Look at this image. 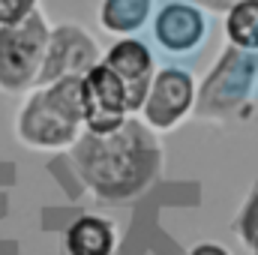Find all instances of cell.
<instances>
[{"label": "cell", "instance_id": "7a4b0ae2", "mask_svg": "<svg viewBox=\"0 0 258 255\" xmlns=\"http://www.w3.org/2000/svg\"><path fill=\"white\" fill-rule=\"evenodd\" d=\"M48 30L45 21L33 12L21 24L0 30V84L15 90L39 75L45 48H48Z\"/></svg>", "mask_w": 258, "mask_h": 255}, {"label": "cell", "instance_id": "7c38bea8", "mask_svg": "<svg viewBox=\"0 0 258 255\" xmlns=\"http://www.w3.org/2000/svg\"><path fill=\"white\" fill-rule=\"evenodd\" d=\"M246 237L258 246V198H255V204L249 207V213H246Z\"/></svg>", "mask_w": 258, "mask_h": 255}, {"label": "cell", "instance_id": "8992f818", "mask_svg": "<svg viewBox=\"0 0 258 255\" xmlns=\"http://www.w3.org/2000/svg\"><path fill=\"white\" fill-rule=\"evenodd\" d=\"M105 66L111 72H117V78L126 84V99H129V111L141 108V102L147 99L150 90V72H153V57L147 51V45L135 42V39H123L117 42L108 54H105Z\"/></svg>", "mask_w": 258, "mask_h": 255}, {"label": "cell", "instance_id": "30bf717a", "mask_svg": "<svg viewBox=\"0 0 258 255\" xmlns=\"http://www.w3.org/2000/svg\"><path fill=\"white\" fill-rule=\"evenodd\" d=\"M228 36L240 48H258V0H243L231 9Z\"/></svg>", "mask_w": 258, "mask_h": 255}, {"label": "cell", "instance_id": "4fadbf2b", "mask_svg": "<svg viewBox=\"0 0 258 255\" xmlns=\"http://www.w3.org/2000/svg\"><path fill=\"white\" fill-rule=\"evenodd\" d=\"M192 255H225V252H222L219 246H198Z\"/></svg>", "mask_w": 258, "mask_h": 255}, {"label": "cell", "instance_id": "9c48e42d", "mask_svg": "<svg viewBox=\"0 0 258 255\" xmlns=\"http://www.w3.org/2000/svg\"><path fill=\"white\" fill-rule=\"evenodd\" d=\"M150 0H105L102 3V24L111 33H132L147 21Z\"/></svg>", "mask_w": 258, "mask_h": 255}, {"label": "cell", "instance_id": "8fae6325", "mask_svg": "<svg viewBox=\"0 0 258 255\" xmlns=\"http://www.w3.org/2000/svg\"><path fill=\"white\" fill-rule=\"evenodd\" d=\"M36 0H0V27L21 24L24 18L33 15Z\"/></svg>", "mask_w": 258, "mask_h": 255}, {"label": "cell", "instance_id": "5b68a950", "mask_svg": "<svg viewBox=\"0 0 258 255\" xmlns=\"http://www.w3.org/2000/svg\"><path fill=\"white\" fill-rule=\"evenodd\" d=\"M192 102V81L180 69H162L144 99V114L153 126H171Z\"/></svg>", "mask_w": 258, "mask_h": 255}, {"label": "cell", "instance_id": "6da1fadb", "mask_svg": "<svg viewBox=\"0 0 258 255\" xmlns=\"http://www.w3.org/2000/svg\"><path fill=\"white\" fill-rule=\"evenodd\" d=\"M81 117H84V108H81V78L78 75H66L54 87H48L45 93L30 99L21 126L39 144H60L66 138H72L75 123Z\"/></svg>", "mask_w": 258, "mask_h": 255}, {"label": "cell", "instance_id": "3957f363", "mask_svg": "<svg viewBox=\"0 0 258 255\" xmlns=\"http://www.w3.org/2000/svg\"><path fill=\"white\" fill-rule=\"evenodd\" d=\"M81 108L93 135H114L129 111L126 84L105 63H96L81 78Z\"/></svg>", "mask_w": 258, "mask_h": 255}, {"label": "cell", "instance_id": "277c9868", "mask_svg": "<svg viewBox=\"0 0 258 255\" xmlns=\"http://www.w3.org/2000/svg\"><path fill=\"white\" fill-rule=\"evenodd\" d=\"M93 66H96V45L78 27H60L48 39L39 81H60L66 75L90 72Z\"/></svg>", "mask_w": 258, "mask_h": 255}, {"label": "cell", "instance_id": "ba28073f", "mask_svg": "<svg viewBox=\"0 0 258 255\" xmlns=\"http://www.w3.org/2000/svg\"><path fill=\"white\" fill-rule=\"evenodd\" d=\"M69 252L72 255H108L111 252V228L102 219H78L69 228Z\"/></svg>", "mask_w": 258, "mask_h": 255}, {"label": "cell", "instance_id": "52a82bcc", "mask_svg": "<svg viewBox=\"0 0 258 255\" xmlns=\"http://www.w3.org/2000/svg\"><path fill=\"white\" fill-rule=\"evenodd\" d=\"M204 36V18L201 12L186 3H168L156 15V39L168 51H189Z\"/></svg>", "mask_w": 258, "mask_h": 255}]
</instances>
